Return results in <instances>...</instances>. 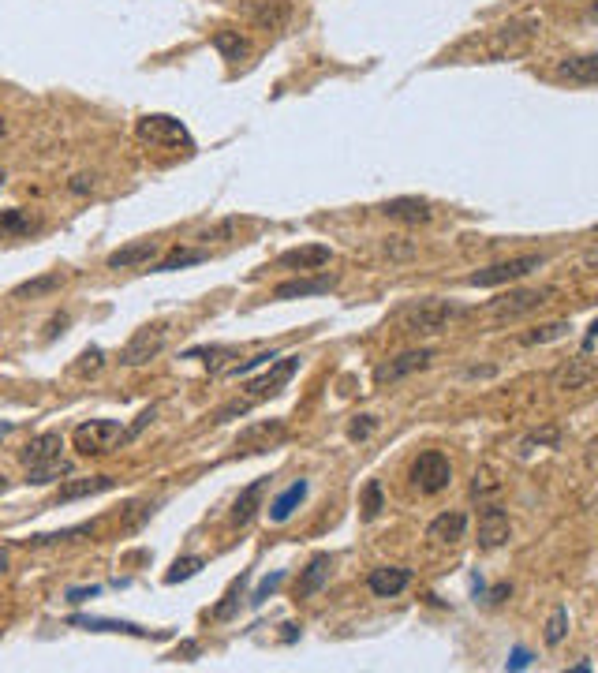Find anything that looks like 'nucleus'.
I'll return each instance as SVG.
<instances>
[{"label": "nucleus", "mask_w": 598, "mask_h": 673, "mask_svg": "<svg viewBox=\"0 0 598 673\" xmlns=\"http://www.w3.org/2000/svg\"><path fill=\"white\" fill-rule=\"evenodd\" d=\"M464 315H468V311L449 300H423V303H415V307H408V311L400 315V322H404V333H423V337H430V333L449 330V322H456V318H464Z\"/></svg>", "instance_id": "f257e3e1"}, {"label": "nucleus", "mask_w": 598, "mask_h": 673, "mask_svg": "<svg viewBox=\"0 0 598 673\" xmlns=\"http://www.w3.org/2000/svg\"><path fill=\"white\" fill-rule=\"evenodd\" d=\"M72 442L83 457H105V453H113L116 445L128 442V430L120 427L116 419H90L83 427H75Z\"/></svg>", "instance_id": "f03ea898"}, {"label": "nucleus", "mask_w": 598, "mask_h": 673, "mask_svg": "<svg viewBox=\"0 0 598 673\" xmlns=\"http://www.w3.org/2000/svg\"><path fill=\"white\" fill-rule=\"evenodd\" d=\"M412 487L419 490V494H442L445 487H449V479H453V464H449V457L445 453H438V449H427V453H419V457L412 460Z\"/></svg>", "instance_id": "7ed1b4c3"}, {"label": "nucleus", "mask_w": 598, "mask_h": 673, "mask_svg": "<svg viewBox=\"0 0 598 673\" xmlns=\"http://www.w3.org/2000/svg\"><path fill=\"white\" fill-rule=\"evenodd\" d=\"M135 135H139L143 143H154V146H184V150H191L187 128L176 116H165V113H146L143 120L135 124Z\"/></svg>", "instance_id": "20e7f679"}, {"label": "nucleus", "mask_w": 598, "mask_h": 673, "mask_svg": "<svg viewBox=\"0 0 598 673\" xmlns=\"http://www.w3.org/2000/svg\"><path fill=\"white\" fill-rule=\"evenodd\" d=\"M539 266H542V255H520V258H509V262H498V266H486V270L471 273L468 285L494 288V285H505V281H520V277H527V273L539 270Z\"/></svg>", "instance_id": "39448f33"}, {"label": "nucleus", "mask_w": 598, "mask_h": 673, "mask_svg": "<svg viewBox=\"0 0 598 673\" xmlns=\"http://www.w3.org/2000/svg\"><path fill=\"white\" fill-rule=\"evenodd\" d=\"M161 348H165V326H143L120 348V363L124 367H143V363L161 356Z\"/></svg>", "instance_id": "423d86ee"}, {"label": "nucleus", "mask_w": 598, "mask_h": 673, "mask_svg": "<svg viewBox=\"0 0 598 673\" xmlns=\"http://www.w3.org/2000/svg\"><path fill=\"white\" fill-rule=\"evenodd\" d=\"M550 296H554V288H516V292H505L490 303V311L498 318H520L527 311H539L542 303H550Z\"/></svg>", "instance_id": "0eeeda50"}, {"label": "nucleus", "mask_w": 598, "mask_h": 673, "mask_svg": "<svg viewBox=\"0 0 598 673\" xmlns=\"http://www.w3.org/2000/svg\"><path fill=\"white\" fill-rule=\"evenodd\" d=\"M296 371H299V356H285L281 363H273L262 378L247 382V401L258 404V401H266V397H273V393H281V386H285Z\"/></svg>", "instance_id": "6e6552de"}, {"label": "nucleus", "mask_w": 598, "mask_h": 673, "mask_svg": "<svg viewBox=\"0 0 598 673\" xmlns=\"http://www.w3.org/2000/svg\"><path fill=\"white\" fill-rule=\"evenodd\" d=\"M430 359H434V352H430V348H419V352H400L397 359H389V363H382V367L374 371V382H378V386H385V382L393 386V382L408 378V374L427 371Z\"/></svg>", "instance_id": "1a4fd4ad"}, {"label": "nucleus", "mask_w": 598, "mask_h": 673, "mask_svg": "<svg viewBox=\"0 0 598 673\" xmlns=\"http://www.w3.org/2000/svg\"><path fill=\"white\" fill-rule=\"evenodd\" d=\"M285 438V419H262V423H251V427H243L236 434V445L247 449V453H262V449H270L273 442H281Z\"/></svg>", "instance_id": "9d476101"}, {"label": "nucleus", "mask_w": 598, "mask_h": 673, "mask_svg": "<svg viewBox=\"0 0 598 673\" xmlns=\"http://www.w3.org/2000/svg\"><path fill=\"white\" fill-rule=\"evenodd\" d=\"M513 535V524H509V513L501 505H486L483 516H479V546L483 550H494V546L509 543Z\"/></svg>", "instance_id": "9b49d317"}, {"label": "nucleus", "mask_w": 598, "mask_h": 673, "mask_svg": "<svg viewBox=\"0 0 598 673\" xmlns=\"http://www.w3.org/2000/svg\"><path fill=\"white\" fill-rule=\"evenodd\" d=\"M60 449H64V438H60V430H45V434H38V438H30V442L23 445L19 460H23L27 468H38V464H53V460H60Z\"/></svg>", "instance_id": "f8f14e48"}, {"label": "nucleus", "mask_w": 598, "mask_h": 673, "mask_svg": "<svg viewBox=\"0 0 598 673\" xmlns=\"http://www.w3.org/2000/svg\"><path fill=\"white\" fill-rule=\"evenodd\" d=\"M266 490H270V479H255V483H251V487H247L240 498H236V505H232V516H228V524H232V528H247V524H251V520L258 516V509H262Z\"/></svg>", "instance_id": "ddd939ff"}, {"label": "nucleus", "mask_w": 598, "mask_h": 673, "mask_svg": "<svg viewBox=\"0 0 598 673\" xmlns=\"http://www.w3.org/2000/svg\"><path fill=\"white\" fill-rule=\"evenodd\" d=\"M408 584H412V573L400 569V565H382V569H374V573L367 576V588H371V595H378V599H393V595H400Z\"/></svg>", "instance_id": "4468645a"}, {"label": "nucleus", "mask_w": 598, "mask_h": 673, "mask_svg": "<svg viewBox=\"0 0 598 673\" xmlns=\"http://www.w3.org/2000/svg\"><path fill=\"white\" fill-rule=\"evenodd\" d=\"M337 285V277L329 273H318V277H296V281H285V285L273 288V300H299V296H322L329 288Z\"/></svg>", "instance_id": "2eb2a0df"}, {"label": "nucleus", "mask_w": 598, "mask_h": 673, "mask_svg": "<svg viewBox=\"0 0 598 673\" xmlns=\"http://www.w3.org/2000/svg\"><path fill=\"white\" fill-rule=\"evenodd\" d=\"M116 479L113 475H90V479H72V483H64L57 490V505H68V502H79V498H94V494H105V490H113Z\"/></svg>", "instance_id": "dca6fc26"}, {"label": "nucleus", "mask_w": 598, "mask_h": 673, "mask_svg": "<svg viewBox=\"0 0 598 673\" xmlns=\"http://www.w3.org/2000/svg\"><path fill=\"white\" fill-rule=\"evenodd\" d=\"M333 251L326 244H307V247H296V251H285V255L277 258V266H285V270H322Z\"/></svg>", "instance_id": "f3484780"}, {"label": "nucleus", "mask_w": 598, "mask_h": 673, "mask_svg": "<svg viewBox=\"0 0 598 673\" xmlns=\"http://www.w3.org/2000/svg\"><path fill=\"white\" fill-rule=\"evenodd\" d=\"M468 535V516L464 513H442V516H434L430 520V528H427V539H434V543H460Z\"/></svg>", "instance_id": "a211bd4d"}, {"label": "nucleus", "mask_w": 598, "mask_h": 673, "mask_svg": "<svg viewBox=\"0 0 598 673\" xmlns=\"http://www.w3.org/2000/svg\"><path fill=\"white\" fill-rule=\"evenodd\" d=\"M382 214L389 221H404V225H427L430 217H434L423 199H389L382 206Z\"/></svg>", "instance_id": "6ab92c4d"}, {"label": "nucleus", "mask_w": 598, "mask_h": 673, "mask_svg": "<svg viewBox=\"0 0 598 673\" xmlns=\"http://www.w3.org/2000/svg\"><path fill=\"white\" fill-rule=\"evenodd\" d=\"M329 569H333L329 554H314L311 565L303 569V576H299V584H296V595H299V599H311V595H318V591L326 588Z\"/></svg>", "instance_id": "aec40b11"}, {"label": "nucleus", "mask_w": 598, "mask_h": 673, "mask_svg": "<svg viewBox=\"0 0 598 673\" xmlns=\"http://www.w3.org/2000/svg\"><path fill=\"white\" fill-rule=\"evenodd\" d=\"M154 255H157V240H135V244L113 251L105 266H109V270H131V266H146Z\"/></svg>", "instance_id": "412c9836"}, {"label": "nucleus", "mask_w": 598, "mask_h": 673, "mask_svg": "<svg viewBox=\"0 0 598 673\" xmlns=\"http://www.w3.org/2000/svg\"><path fill=\"white\" fill-rule=\"evenodd\" d=\"M557 75L569 79V83H598V53H587V57H565L557 64Z\"/></svg>", "instance_id": "4be33fe9"}, {"label": "nucleus", "mask_w": 598, "mask_h": 673, "mask_svg": "<svg viewBox=\"0 0 598 673\" xmlns=\"http://www.w3.org/2000/svg\"><path fill=\"white\" fill-rule=\"evenodd\" d=\"M38 229H42V221L30 210H4L0 214V236H30Z\"/></svg>", "instance_id": "5701e85b"}, {"label": "nucleus", "mask_w": 598, "mask_h": 673, "mask_svg": "<svg viewBox=\"0 0 598 673\" xmlns=\"http://www.w3.org/2000/svg\"><path fill=\"white\" fill-rule=\"evenodd\" d=\"M303 498H307V483L299 479V483H292V487H288L285 494H281V498L270 505V520H273V524H285L288 516L296 513V505L303 502Z\"/></svg>", "instance_id": "b1692460"}, {"label": "nucleus", "mask_w": 598, "mask_h": 673, "mask_svg": "<svg viewBox=\"0 0 598 673\" xmlns=\"http://www.w3.org/2000/svg\"><path fill=\"white\" fill-rule=\"evenodd\" d=\"M64 285V277L60 273H45V277H34V281H23V285L15 288L12 296L15 300H38V296H49V292H60Z\"/></svg>", "instance_id": "393cba45"}, {"label": "nucleus", "mask_w": 598, "mask_h": 673, "mask_svg": "<svg viewBox=\"0 0 598 673\" xmlns=\"http://www.w3.org/2000/svg\"><path fill=\"white\" fill-rule=\"evenodd\" d=\"M591 378H598V371L584 367L580 359H572L569 367H561V371L554 374V386H561V389H580V386H587Z\"/></svg>", "instance_id": "a878e982"}, {"label": "nucleus", "mask_w": 598, "mask_h": 673, "mask_svg": "<svg viewBox=\"0 0 598 673\" xmlns=\"http://www.w3.org/2000/svg\"><path fill=\"white\" fill-rule=\"evenodd\" d=\"M64 475H72V464L68 460H53V464H38V468H27V483L34 487H45V483H57Z\"/></svg>", "instance_id": "bb28decb"}, {"label": "nucleus", "mask_w": 598, "mask_h": 673, "mask_svg": "<svg viewBox=\"0 0 598 673\" xmlns=\"http://www.w3.org/2000/svg\"><path fill=\"white\" fill-rule=\"evenodd\" d=\"M214 49L225 60H243V57H247V42H243L236 30H217V34H214Z\"/></svg>", "instance_id": "cd10ccee"}, {"label": "nucleus", "mask_w": 598, "mask_h": 673, "mask_svg": "<svg viewBox=\"0 0 598 673\" xmlns=\"http://www.w3.org/2000/svg\"><path fill=\"white\" fill-rule=\"evenodd\" d=\"M258 19V27H266V30H277V27H285V19H288V4L285 0H266L262 8L255 12Z\"/></svg>", "instance_id": "c85d7f7f"}, {"label": "nucleus", "mask_w": 598, "mask_h": 673, "mask_svg": "<svg viewBox=\"0 0 598 673\" xmlns=\"http://www.w3.org/2000/svg\"><path fill=\"white\" fill-rule=\"evenodd\" d=\"M94 520L90 524H79V528H68V531H53V535H30L27 543L30 546H53V543H68V539H75V535H94Z\"/></svg>", "instance_id": "c756f323"}, {"label": "nucleus", "mask_w": 598, "mask_h": 673, "mask_svg": "<svg viewBox=\"0 0 598 673\" xmlns=\"http://www.w3.org/2000/svg\"><path fill=\"white\" fill-rule=\"evenodd\" d=\"M72 625H86V629H101V632H131V636H146V629L128 625V621H94V617H72Z\"/></svg>", "instance_id": "7c9ffc66"}, {"label": "nucleus", "mask_w": 598, "mask_h": 673, "mask_svg": "<svg viewBox=\"0 0 598 673\" xmlns=\"http://www.w3.org/2000/svg\"><path fill=\"white\" fill-rule=\"evenodd\" d=\"M565 632H569V610L557 606L554 614H550V621H546V644L557 647L561 640H565Z\"/></svg>", "instance_id": "2f4dec72"}, {"label": "nucleus", "mask_w": 598, "mask_h": 673, "mask_svg": "<svg viewBox=\"0 0 598 673\" xmlns=\"http://www.w3.org/2000/svg\"><path fill=\"white\" fill-rule=\"evenodd\" d=\"M202 258H206V251H172L165 262H157V273L180 270V266H195V262H202Z\"/></svg>", "instance_id": "473e14b6"}, {"label": "nucleus", "mask_w": 598, "mask_h": 673, "mask_svg": "<svg viewBox=\"0 0 598 673\" xmlns=\"http://www.w3.org/2000/svg\"><path fill=\"white\" fill-rule=\"evenodd\" d=\"M572 326L569 322H550V326H539L535 333H527L524 344H546V341H557V337H565Z\"/></svg>", "instance_id": "72a5a7b5"}, {"label": "nucleus", "mask_w": 598, "mask_h": 673, "mask_svg": "<svg viewBox=\"0 0 598 673\" xmlns=\"http://www.w3.org/2000/svg\"><path fill=\"white\" fill-rule=\"evenodd\" d=\"M382 513V483H367L363 487V520H378Z\"/></svg>", "instance_id": "f704fd0d"}, {"label": "nucleus", "mask_w": 598, "mask_h": 673, "mask_svg": "<svg viewBox=\"0 0 598 673\" xmlns=\"http://www.w3.org/2000/svg\"><path fill=\"white\" fill-rule=\"evenodd\" d=\"M202 569V558H184V561H176L172 565V573L165 576L169 584H180V580H187V576H195Z\"/></svg>", "instance_id": "c9c22d12"}, {"label": "nucleus", "mask_w": 598, "mask_h": 673, "mask_svg": "<svg viewBox=\"0 0 598 673\" xmlns=\"http://www.w3.org/2000/svg\"><path fill=\"white\" fill-rule=\"evenodd\" d=\"M101 359H105V352H101V348H86L83 356H79V363H75V374H98L101 371Z\"/></svg>", "instance_id": "e433bc0d"}, {"label": "nucleus", "mask_w": 598, "mask_h": 673, "mask_svg": "<svg viewBox=\"0 0 598 673\" xmlns=\"http://www.w3.org/2000/svg\"><path fill=\"white\" fill-rule=\"evenodd\" d=\"M374 427H378V423H374V416H359L356 423L348 427V438H352V442H363V438H371Z\"/></svg>", "instance_id": "4c0bfd02"}, {"label": "nucleus", "mask_w": 598, "mask_h": 673, "mask_svg": "<svg viewBox=\"0 0 598 673\" xmlns=\"http://www.w3.org/2000/svg\"><path fill=\"white\" fill-rule=\"evenodd\" d=\"M270 359H277L273 352H262V356L255 359H243V363H236V367H228V374H251L255 367H262V363H270Z\"/></svg>", "instance_id": "58836bf2"}, {"label": "nucleus", "mask_w": 598, "mask_h": 673, "mask_svg": "<svg viewBox=\"0 0 598 673\" xmlns=\"http://www.w3.org/2000/svg\"><path fill=\"white\" fill-rule=\"evenodd\" d=\"M486 490H498V483H494V475H490V472L475 475V487H471V494L479 498V494H486Z\"/></svg>", "instance_id": "ea45409f"}, {"label": "nucleus", "mask_w": 598, "mask_h": 673, "mask_svg": "<svg viewBox=\"0 0 598 673\" xmlns=\"http://www.w3.org/2000/svg\"><path fill=\"white\" fill-rule=\"evenodd\" d=\"M150 419H154V408H146L143 416L135 419V427H131V430H128V442H135V438H139V434H143V430H146V427H150Z\"/></svg>", "instance_id": "a19ab883"}, {"label": "nucleus", "mask_w": 598, "mask_h": 673, "mask_svg": "<svg viewBox=\"0 0 598 673\" xmlns=\"http://www.w3.org/2000/svg\"><path fill=\"white\" fill-rule=\"evenodd\" d=\"M595 344H598V318L591 322V330H587V337H584V352H591Z\"/></svg>", "instance_id": "79ce46f5"}, {"label": "nucleus", "mask_w": 598, "mask_h": 673, "mask_svg": "<svg viewBox=\"0 0 598 673\" xmlns=\"http://www.w3.org/2000/svg\"><path fill=\"white\" fill-rule=\"evenodd\" d=\"M527 662H531V655H527L524 647H520V651H513V662H509V666H513V670H524Z\"/></svg>", "instance_id": "37998d69"}, {"label": "nucleus", "mask_w": 598, "mask_h": 673, "mask_svg": "<svg viewBox=\"0 0 598 673\" xmlns=\"http://www.w3.org/2000/svg\"><path fill=\"white\" fill-rule=\"evenodd\" d=\"M584 266H591V270L598 266V247H591V251L584 255Z\"/></svg>", "instance_id": "c03bdc74"}, {"label": "nucleus", "mask_w": 598, "mask_h": 673, "mask_svg": "<svg viewBox=\"0 0 598 673\" xmlns=\"http://www.w3.org/2000/svg\"><path fill=\"white\" fill-rule=\"evenodd\" d=\"M8 573V554H4V550H0V576Z\"/></svg>", "instance_id": "a18cd8bd"}, {"label": "nucleus", "mask_w": 598, "mask_h": 673, "mask_svg": "<svg viewBox=\"0 0 598 673\" xmlns=\"http://www.w3.org/2000/svg\"><path fill=\"white\" fill-rule=\"evenodd\" d=\"M4 131H8V120H4V116H0V139H4Z\"/></svg>", "instance_id": "49530a36"}, {"label": "nucleus", "mask_w": 598, "mask_h": 673, "mask_svg": "<svg viewBox=\"0 0 598 673\" xmlns=\"http://www.w3.org/2000/svg\"><path fill=\"white\" fill-rule=\"evenodd\" d=\"M4 490H8V483H4V475H0V494H4Z\"/></svg>", "instance_id": "de8ad7c7"}, {"label": "nucleus", "mask_w": 598, "mask_h": 673, "mask_svg": "<svg viewBox=\"0 0 598 673\" xmlns=\"http://www.w3.org/2000/svg\"><path fill=\"white\" fill-rule=\"evenodd\" d=\"M4 180H8V172H4V169H0V187H4Z\"/></svg>", "instance_id": "09e8293b"}, {"label": "nucleus", "mask_w": 598, "mask_h": 673, "mask_svg": "<svg viewBox=\"0 0 598 673\" xmlns=\"http://www.w3.org/2000/svg\"><path fill=\"white\" fill-rule=\"evenodd\" d=\"M8 430H12V427H0V438H4V434H8Z\"/></svg>", "instance_id": "8fccbe9b"}]
</instances>
